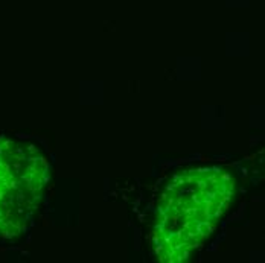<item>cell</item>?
Listing matches in <instances>:
<instances>
[{"label":"cell","mask_w":265,"mask_h":263,"mask_svg":"<svg viewBox=\"0 0 265 263\" xmlns=\"http://www.w3.org/2000/svg\"><path fill=\"white\" fill-rule=\"evenodd\" d=\"M50 178V161L37 140L0 134V239L26 234Z\"/></svg>","instance_id":"cell-2"},{"label":"cell","mask_w":265,"mask_h":263,"mask_svg":"<svg viewBox=\"0 0 265 263\" xmlns=\"http://www.w3.org/2000/svg\"><path fill=\"white\" fill-rule=\"evenodd\" d=\"M227 177L215 170L177 175L156 199L152 247L165 262L184 260L213 230L227 205Z\"/></svg>","instance_id":"cell-1"}]
</instances>
